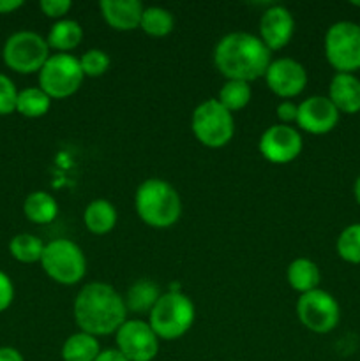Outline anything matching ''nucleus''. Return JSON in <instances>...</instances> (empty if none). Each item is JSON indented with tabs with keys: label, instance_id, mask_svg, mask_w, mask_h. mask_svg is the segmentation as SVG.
Listing matches in <instances>:
<instances>
[{
	"label": "nucleus",
	"instance_id": "4",
	"mask_svg": "<svg viewBox=\"0 0 360 361\" xmlns=\"http://www.w3.org/2000/svg\"><path fill=\"white\" fill-rule=\"evenodd\" d=\"M196 307L182 291L162 293L159 302L148 314V324L159 341H179L193 328Z\"/></svg>",
	"mask_w": 360,
	"mask_h": 361
},
{
	"label": "nucleus",
	"instance_id": "16",
	"mask_svg": "<svg viewBox=\"0 0 360 361\" xmlns=\"http://www.w3.org/2000/svg\"><path fill=\"white\" fill-rule=\"evenodd\" d=\"M102 20L116 32H133L140 28L145 6L140 0H102L99 4Z\"/></svg>",
	"mask_w": 360,
	"mask_h": 361
},
{
	"label": "nucleus",
	"instance_id": "35",
	"mask_svg": "<svg viewBox=\"0 0 360 361\" xmlns=\"http://www.w3.org/2000/svg\"><path fill=\"white\" fill-rule=\"evenodd\" d=\"M0 361H25V358L16 348L2 345V348H0Z\"/></svg>",
	"mask_w": 360,
	"mask_h": 361
},
{
	"label": "nucleus",
	"instance_id": "9",
	"mask_svg": "<svg viewBox=\"0 0 360 361\" xmlns=\"http://www.w3.org/2000/svg\"><path fill=\"white\" fill-rule=\"evenodd\" d=\"M85 74L80 59L71 53H52L39 71V88L55 99H67L81 88Z\"/></svg>",
	"mask_w": 360,
	"mask_h": 361
},
{
	"label": "nucleus",
	"instance_id": "36",
	"mask_svg": "<svg viewBox=\"0 0 360 361\" xmlns=\"http://www.w3.org/2000/svg\"><path fill=\"white\" fill-rule=\"evenodd\" d=\"M20 7H23L21 0H0V14H13Z\"/></svg>",
	"mask_w": 360,
	"mask_h": 361
},
{
	"label": "nucleus",
	"instance_id": "7",
	"mask_svg": "<svg viewBox=\"0 0 360 361\" xmlns=\"http://www.w3.org/2000/svg\"><path fill=\"white\" fill-rule=\"evenodd\" d=\"M325 59L335 73L355 74L360 71V25L355 21H335L325 32Z\"/></svg>",
	"mask_w": 360,
	"mask_h": 361
},
{
	"label": "nucleus",
	"instance_id": "34",
	"mask_svg": "<svg viewBox=\"0 0 360 361\" xmlns=\"http://www.w3.org/2000/svg\"><path fill=\"white\" fill-rule=\"evenodd\" d=\"M95 361H129V360H127L116 348H109V349H101V353H99V356L95 358Z\"/></svg>",
	"mask_w": 360,
	"mask_h": 361
},
{
	"label": "nucleus",
	"instance_id": "31",
	"mask_svg": "<svg viewBox=\"0 0 360 361\" xmlns=\"http://www.w3.org/2000/svg\"><path fill=\"white\" fill-rule=\"evenodd\" d=\"M71 7H73V4L69 0H41L39 2V9L42 11V14L55 21L64 20L71 11Z\"/></svg>",
	"mask_w": 360,
	"mask_h": 361
},
{
	"label": "nucleus",
	"instance_id": "18",
	"mask_svg": "<svg viewBox=\"0 0 360 361\" xmlns=\"http://www.w3.org/2000/svg\"><path fill=\"white\" fill-rule=\"evenodd\" d=\"M286 281L293 291H296L299 295H306L314 289H320L321 271L318 264L309 257H296L288 264Z\"/></svg>",
	"mask_w": 360,
	"mask_h": 361
},
{
	"label": "nucleus",
	"instance_id": "23",
	"mask_svg": "<svg viewBox=\"0 0 360 361\" xmlns=\"http://www.w3.org/2000/svg\"><path fill=\"white\" fill-rule=\"evenodd\" d=\"M101 353V344L97 337L85 331H76L62 344L60 356L62 361H95Z\"/></svg>",
	"mask_w": 360,
	"mask_h": 361
},
{
	"label": "nucleus",
	"instance_id": "8",
	"mask_svg": "<svg viewBox=\"0 0 360 361\" xmlns=\"http://www.w3.org/2000/svg\"><path fill=\"white\" fill-rule=\"evenodd\" d=\"M52 55L46 37L37 32L20 30L7 37L2 48V60L18 74H39Z\"/></svg>",
	"mask_w": 360,
	"mask_h": 361
},
{
	"label": "nucleus",
	"instance_id": "3",
	"mask_svg": "<svg viewBox=\"0 0 360 361\" xmlns=\"http://www.w3.org/2000/svg\"><path fill=\"white\" fill-rule=\"evenodd\" d=\"M134 210L143 224L154 229H168L182 217V200L169 182L147 178L134 194Z\"/></svg>",
	"mask_w": 360,
	"mask_h": 361
},
{
	"label": "nucleus",
	"instance_id": "22",
	"mask_svg": "<svg viewBox=\"0 0 360 361\" xmlns=\"http://www.w3.org/2000/svg\"><path fill=\"white\" fill-rule=\"evenodd\" d=\"M23 214L34 224H52L59 217V203H56V200L49 192L35 190V192H30L25 197Z\"/></svg>",
	"mask_w": 360,
	"mask_h": 361
},
{
	"label": "nucleus",
	"instance_id": "24",
	"mask_svg": "<svg viewBox=\"0 0 360 361\" xmlns=\"http://www.w3.org/2000/svg\"><path fill=\"white\" fill-rule=\"evenodd\" d=\"M46 243L32 233H20L9 242V254L13 259L23 264L41 263Z\"/></svg>",
	"mask_w": 360,
	"mask_h": 361
},
{
	"label": "nucleus",
	"instance_id": "37",
	"mask_svg": "<svg viewBox=\"0 0 360 361\" xmlns=\"http://www.w3.org/2000/svg\"><path fill=\"white\" fill-rule=\"evenodd\" d=\"M353 197H355V201L359 203V207H360V175L356 176L355 183H353Z\"/></svg>",
	"mask_w": 360,
	"mask_h": 361
},
{
	"label": "nucleus",
	"instance_id": "32",
	"mask_svg": "<svg viewBox=\"0 0 360 361\" xmlns=\"http://www.w3.org/2000/svg\"><path fill=\"white\" fill-rule=\"evenodd\" d=\"M275 115H277L279 123L282 126H292L296 123V116H299V104L293 101H281L275 108Z\"/></svg>",
	"mask_w": 360,
	"mask_h": 361
},
{
	"label": "nucleus",
	"instance_id": "5",
	"mask_svg": "<svg viewBox=\"0 0 360 361\" xmlns=\"http://www.w3.org/2000/svg\"><path fill=\"white\" fill-rule=\"evenodd\" d=\"M41 267L53 282L60 286L80 284L87 274V257L76 242L56 238L46 243Z\"/></svg>",
	"mask_w": 360,
	"mask_h": 361
},
{
	"label": "nucleus",
	"instance_id": "6",
	"mask_svg": "<svg viewBox=\"0 0 360 361\" xmlns=\"http://www.w3.org/2000/svg\"><path fill=\"white\" fill-rule=\"evenodd\" d=\"M191 129L203 147L222 148L233 140L235 118L217 99H207L194 108Z\"/></svg>",
	"mask_w": 360,
	"mask_h": 361
},
{
	"label": "nucleus",
	"instance_id": "1",
	"mask_svg": "<svg viewBox=\"0 0 360 361\" xmlns=\"http://www.w3.org/2000/svg\"><path fill=\"white\" fill-rule=\"evenodd\" d=\"M270 62V49L249 32H229L214 48V66L226 80L253 83L265 76Z\"/></svg>",
	"mask_w": 360,
	"mask_h": 361
},
{
	"label": "nucleus",
	"instance_id": "21",
	"mask_svg": "<svg viewBox=\"0 0 360 361\" xmlns=\"http://www.w3.org/2000/svg\"><path fill=\"white\" fill-rule=\"evenodd\" d=\"M116 208L108 200H94L87 204L83 212L85 228L92 235H108L116 226Z\"/></svg>",
	"mask_w": 360,
	"mask_h": 361
},
{
	"label": "nucleus",
	"instance_id": "15",
	"mask_svg": "<svg viewBox=\"0 0 360 361\" xmlns=\"http://www.w3.org/2000/svg\"><path fill=\"white\" fill-rule=\"evenodd\" d=\"M293 34H295V18L288 7L274 4L268 9H265V13L260 18L258 37L272 53L286 48L292 41Z\"/></svg>",
	"mask_w": 360,
	"mask_h": 361
},
{
	"label": "nucleus",
	"instance_id": "25",
	"mask_svg": "<svg viewBox=\"0 0 360 361\" xmlns=\"http://www.w3.org/2000/svg\"><path fill=\"white\" fill-rule=\"evenodd\" d=\"M52 108V97L39 87H28L18 92L16 113L25 118H41Z\"/></svg>",
	"mask_w": 360,
	"mask_h": 361
},
{
	"label": "nucleus",
	"instance_id": "17",
	"mask_svg": "<svg viewBox=\"0 0 360 361\" xmlns=\"http://www.w3.org/2000/svg\"><path fill=\"white\" fill-rule=\"evenodd\" d=\"M327 97L341 115H356L360 113V80L355 74L335 73L328 85Z\"/></svg>",
	"mask_w": 360,
	"mask_h": 361
},
{
	"label": "nucleus",
	"instance_id": "13",
	"mask_svg": "<svg viewBox=\"0 0 360 361\" xmlns=\"http://www.w3.org/2000/svg\"><path fill=\"white\" fill-rule=\"evenodd\" d=\"M265 83L270 92L282 101H292L299 97L307 87V71L299 60L281 56L272 59L267 73H265Z\"/></svg>",
	"mask_w": 360,
	"mask_h": 361
},
{
	"label": "nucleus",
	"instance_id": "30",
	"mask_svg": "<svg viewBox=\"0 0 360 361\" xmlns=\"http://www.w3.org/2000/svg\"><path fill=\"white\" fill-rule=\"evenodd\" d=\"M18 88L9 76L0 73V116H7L16 113Z\"/></svg>",
	"mask_w": 360,
	"mask_h": 361
},
{
	"label": "nucleus",
	"instance_id": "12",
	"mask_svg": "<svg viewBox=\"0 0 360 361\" xmlns=\"http://www.w3.org/2000/svg\"><path fill=\"white\" fill-rule=\"evenodd\" d=\"M116 349L129 361H152L159 353V337L150 324L127 319L115 334Z\"/></svg>",
	"mask_w": 360,
	"mask_h": 361
},
{
	"label": "nucleus",
	"instance_id": "11",
	"mask_svg": "<svg viewBox=\"0 0 360 361\" xmlns=\"http://www.w3.org/2000/svg\"><path fill=\"white\" fill-rule=\"evenodd\" d=\"M302 148L304 141L299 129L282 123H274L265 129L258 141L261 157L272 164H289L302 154Z\"/></svg>",
	"mask_w": 360,
	"mask_h": 361
},
{
	"label": "nucleus",
	"instance_id": "33",
	"mask_svg": "<svg viewBox=\"0 0 360 361\" xmlns=\"http://www.w3.org/2000/svg\"><path fill=\"white\" fill-rule=\"evenodd\" d=\"M14 300V284L7 274L0 270V312H6Z\"/></svg>",
	"mask_w": 360,
	"mask_h": 361
},
{
	"label": "nucleus",
	"instance_id": "2",
	"mask_svg": "<svg viewBox=\"0 0 360 361\" xmlns=\"http://www.w3.org/2000/svg\"><path fill=\"white\" fill-rule=\"evenodd\" d=\"M74 321L80 331L94 337L116 334L127 321L124 296L106 282H88L74 300Z\"/></svg>",
	"mask_w": 360,
	"mask_h": 361
},
{
	"label": "nucleus",
	"instance_id": "14",
	"mask_svg": "<svg viewBox=\"0 0 360 361\" xmlns=\"http://www.w3.org/2000/svg\"><path fill=\"white\" fill-rule=\"evenodd\" d=\"M341 113L335 109L327 95H311L299 104L296 126L313 136H323L337 127Z\"/></svg>",
	"mask_w": 360,
	"mask_h": 361
},
{
	"label": "nucleus",
	"instance_id": "29",
	"mask_svg": "<svg viewBox=\"0 0 360 361\" xmlns=\"http://www.w3.org/2000/svg\"><path fill=\"white\" fill-rule=\"evenodd\" d=\"M109 63H112V60H109L108 53H106L104 49L99 48L87 49V51L80 56V66L85 78L102 76V74L108 73Z\"/></svg>",
	"mask_w": 360,
	"mask_h": 361
},
{
	"label": "nucleus",
	"instance_id": "28",
	"mask_svg": "<svg viewBox=\"0 0 360 361\" xmlns=\"http://www.w3.org/2000/svg\"><path fill=\"white\" fill-rule=\"evenodd\" d=\"M335 252L346 263L360 264V222H353L339 233Z\"/></svg>",
	"mask_w": 360,
	"mask_h": 361
},
{
	"label": "nucleus",
	"instance_id": "10",
	"mask_svg": "<svg viewBox=\"0 0 360 361\" xmlns=\"http://www.w3.org/2000/svg\"><path fill=\"white\" fill-rule=\"evenodd\" d=\"M296 316L304 328L318 335L330 334L341 321L339 302L325 289H314L299 296Z\"/></svg>",
	"mask_w": 360,
	"mask_h": 361
},
{
	"label": "nucleus",
	"instance_id": "27",
	"mask_svg": "<svg viewBox=\"0 0 360 361\" xmlns=\"http://www.w3.org/2000/svg\"><path fill=\"white\" fill-rule=\"evenodd\" d=\"M215 99L229 113H236L246 108L251 102V99H253V88H251V83H246V81L226 80Z\"/></svg>",
	"mask_w": 360,
	"mask_h": 361
},
{
	"label": "nucleus",
	"instance_id": "26",
	"mask_svg": "<svg viewBox=\"0 0 360 361\" xmlns=\"http://www.w3.org/2000/svg\"><path fill=\"white\" fill-rule=\"evenodd\" d=\"M140 28L145 34L150 35V37H166V35L172 34L173 28H175V18H173V14L169 13L168 9H164V7H145Z\"/></svg>",
	"mask_w": 360,
	"mask_h": 361
},
{
	"label": "nucleus",
	"instance_id": "20",
	"mask_svg": "<svg viewBox=\"0 0 360 361\" xmlns=\"http://www.w3.org/2000/svg\"><path fill=\"white\" fill-rule=\"evenodd\" d=\"M161 289L150 279H140L134 282L129 289H127L126 296H124V303H126L127 312L134 314H150L155 303L161 298Z\"/></svg>",
	"mask_w": 360,
	"mask_h": 361
},
{
	"label": "nucleus",
	"instance_id": "19",
	"mask_svg": "<svg viewBox=\"0 0 360 361\" xmlns=\"http://www.w3.org/2000/svg\"><path fill=\"white\" fill-rule=\"evenodd\" d=\"M81 41H83V28L76 20L69 18L55 21L46 35L49 49L55 53H71L81 44Z\"/></svg>",
	"mask_w": 360,
	"mask_h": 361
}]
</instances>
